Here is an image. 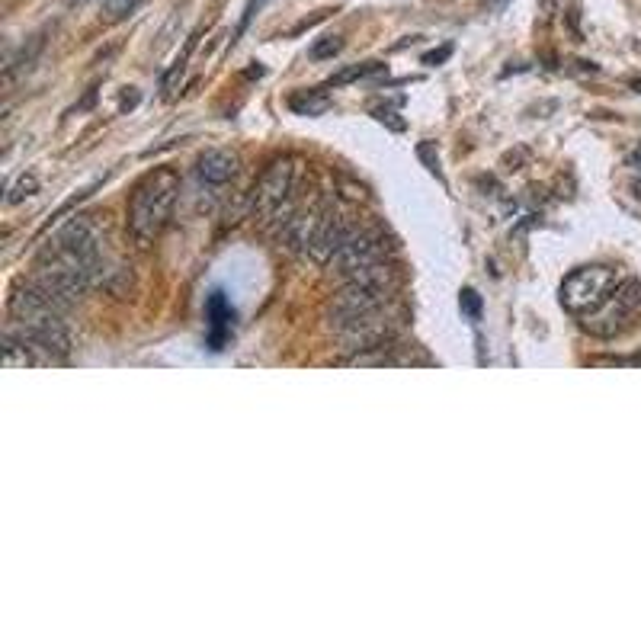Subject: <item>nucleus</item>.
Wrapping results in <instances>:
<instances>
[{"mask_svg": "<svg viewBox=\"0 0 641 641\" xmlns=\"http://www.w3.org/2000/svg\"><path fill=\"white\" fill-rule=\"evenodd\" d=\"M106 270V238L90 215H74L42 244L36 260V283L61 305H74Z\"/></svg>", "mask_w": 641, "mask_h": 641, "instance_id": "nucleus-1", "label": "nucleus"}, {"mask_svg": "<svg viewBox=\"0 0 641 641\" xmlns=\"http://www.w3.org/2000/svg\"><path fill=\"white\" fill-rule=\"evenodd\" d=\"M7 311H10V327H17L23 337L33 340L42 353L58 359L71 350V334L65 324L68 305H61L36 279H26L23 286L13 289Z\"/></svg>", "mask_w": 641, "mask_h": 641, "instance_id": "nucleus-2", "label": "nucleus"}, {"mask_svg": "<svg viewBox=\"0 0 641 641\" xmlns=\"http://www.w3.org/2000/svg\"><path fill=\"white\" fill-rule=\"evenodd\" d=\"M180 196V174L174 167H154L135 183L129 196V234L138 247H151L170 222Z\"/></svg>", "mask_w": 641, "mask_h": 641, "instance_id": "nucleus-3", "label": "nucleus"}, {"mask_svg": "<svg viewBox=\"0 0 641 641\" xmlns=\"http://www.w3.org/2000/svg\"><path fill=\"white\" fill-rule=\"evenodd\" d=\"M622 283L616 267H606V263H590V267L574 270L571 276H565L561 283V308L568 315L584 318L590 311H597L609 295L616 292V286Z\"/></svg>", "mask_w": 641, "mask_h": 641, "instance_id": "nucleus-4", "label": "nucleus"}, {"mask_svg": "<svg viewBox=\"0 0 641 641\" xmlns=\"http://www.w3.org/2000/svg\"><path fill=\"white\" fill-rule=\"evenodd\" d=\"M638 308H641V283L638 279H622L616 292L597 311L584 315V331H590L593 337H616L629 327Z\"/></svg>", "mask_w": 641, "mask_h": 641, "instance_id": "nucleus-5", "label": "nucleus"}, {"mask_svg": "<svg viewBox=\"0 0 641 641\" xmlns=\"http://www.w3.org/2000/svg\"><path fill=\"white\" fill-rule=\"evenodd\" d=\"M295 177H299V167H295L292 158H279L273 161L263 177L254 186V212H260L263 218H276V215H292L289 209V199L295 193ZM283 218V222H286Z\"/></svg>", "mask_w": 641, "mask_h": 641, "instance_id": "nucleus-6", "label": "nucleus"}, {"mask_svg": "<svg viewBox=\"0 0 641 641\" xmlns=\"http://www.w3.org/2000/svg\"><path fill=\"white\" fill-rule=\"evenodd\" d=\"M356 231H359V228H356V225H350L347 218H343L340 212H334V209H321L318 225H315V234H311V241H308V250H305V254H311L318 263H331V260L340 254V250H343V244H347Z\"/></svg>", "mask_w": 641, "mask_h": 641, "instance_id": "nucleus-7", "label": "nucleus"}, {"mask_svg": "<svg viewBox=\"0 0 641 641\" xmlns=\"http://www.w3.org/2000/svg\"><path fill=\"white\" fill-rule=\"evenodd\" d=\"M375 263H385V244L375 238V234L366 231H356L353 238L343 244L340 254L331 260V267L343 276V279H353L363 270L375 267Z\"/></svg>", "mask_w": 641, "mask_h": 641, "instance_id": "nucleus-8", "label": "nucleus"}, {"mask_svg": "<svg viewBox=\"0 0 641 641\" xmlns=\"http://www.w3.org/2000/svg\"><path fill=\"white\" fill-rule=\"evenodd\" d=\"M196 180L209 190H225V186L238 177V154L225 148H209L196 158Z\"/></svg>", "mask_w": 641, "mask_h": 641, "instance_id": "nucleus-9", "label": "nucleus"}, {"mask_svg": "<svg viewBox=\"0 0 641 641\" xmlns=\"http://www.w3.org/2000/svg\"><path fill=\"white\" fill-rule=\"evenodd\" d=\"M206 318H209V347L222 350L225 340L231 337V324H234V308L225 299V292H212L206 302Z\"/></svg>", "mask_w": 641, "mask_h": 641, "instance_id": "nucleus-10", "label": "nucleus"}, {"mask_svg": "<svg viewBox=\"0 0 641 641\" xmlns=\"http://www.w3.org/2000/svg\"><path fill=\"white\" fill-rule=\"evenodd\" d=\"M289 109L295 116H324L331 109V97L324 90H299L289 97Z\"/></svg>", "mask_w": 641, "mask_h": 641, "instance_id": "nucleus-11", "label": "nucleus"}, {"mask_svg": "<svg viewBox=\"0 0 641 641\" xmlns=\"http://www.w3.org/2000/svg\"><path fill=\"white\" fill-rule=\"evenodd\" d=\"M42 45H45V39H42V33L39 36H33L29 39V45H23L20 49V55L10 61L7 65V71H4V81H13V77H17L20 71H29L33 68V61L39 58V52H42Z\"/></svg>", "mask_w": 641, "mask_h": 641, "instance_id": "nucleus-12", "label": "nucleus"}, {"mask_svg": "<svg viewBox=\"0 0 641 641\" xmlns=\"http://www.w3.org/2000/svg\"><path fill=\"white\" fill-rule=\"evenodd\" d=\"M385 65L382 61H366V65H353V68H347V71H340V74H334L331 81H327L324 87H343V84H353V81H363V77H369V74H379Z\"/></svg>", "mask_w": 641, "mask_h": 641, "instance_id": "nucleus-13", "label": "nucleus"}, {"mask_svg": "<svg viewBox=\"0 0 641 641\" xmlns=\"http://www.w3.org/2000/svg\"><path fill=\"white\" fill-rule=\"evenodd\" d=\"M39 190V180H36V174H23L17 183L10 186V196H7V202L10 206H17V202H23L26 196H33Z\"/></svg>", "mask_w": 641, "mask_h": 641, "instance_id": "nucleus-14", "label": "nucleus"}, {"mask_svg": "<svg viewBox=\"0 0 641 641\" xmlns=\"http://www.w3.org/2000/svg\"><path fill=\"white\" fill-rule=\"evenodd\" d=\"M106 4V20H125L129 17V13H135L138 10V4H142V0H103Z\"/></svg>", "mask_w": 641, "mask_h": 641, "instance_id": "nucleus-15", "label": "nucleus"}, {"mask_svg": "<svg viewBox=\"0 0 641 641\" xmlns=\"http://www.w3.org/2000/svg\"><path fill=\"white\" fill-rule=\"evenodd\" d=\"M340 49H343V39H340V36H324L321 42H315V49H311V58H315V61L334 58Z\"/></svg>", "mask_w": 641, "mask_h": 641, "instance_id": "nucleus-16", "label": "nucleus"}, {"mask_svg": "<svg viewBox=\"0 0 641 641\" xmlns=\"http://www.w3.org/2000/svg\"><path fill=\"white\" fill-rule=\"evenodd\" d=\"M459 305H462V311L472 321H478L481 318V295L475 292V289H462V295H459Z\"/></svg>", "mask_w": 641, "mask_h": 641, "instance_id": "nucleus-17", "label": "nucleus"}, {"mask_svg": "<svg viewBox=\"0 0 641 641\" xmlns=\"http://www.w3.org/2000/svg\"><path fill=\"white\" fill-rule=\"evenodd\" d=\"M417 158L427 164V170H430V174H436V177L443 180V170H440V154H436V158H433V145H427V142L420 145V148H417Z\"/></svg>", "mask_w": 641, "mask_h": 641, "instance_id": "nucleus-18", "label": "nucleus"}, {"mask_svg": "<svg viewBox=\"0 0 641 641\" xmlns=\"http://www.w3.org/2000/svg\"><path fill=\"white\" fill-rule=\"evenodd\" d=\"M449 55H452V45H443L440 52H427V55H424V65H427V68H436V65H440V61H446Z\"/></svg>", "mask_w": 641, "mask_h": 641, "instance_id": "nucleus-19", "label": "nucleus"}, {"mask_svg": "<svg viewBox=\"0 0 641 641\" xmlns=\"http://www.w3.org/2000/svg\"><path fill=\"white\" fill-rule=\"evenodd\" d=\"M71 7H84V4H90V0H68Z\"/></svg>", "mask_w": 641, "mask_h": 641, "instance_id": "nucleus-20", "label": "nucleus"}, {"mask_svg": "<svg viewBox=\"0 0 641 641\" xmlns=\"http://www.w3.org/2000/svg\"><path fill=\"white\" fill-rule=\"evenodd\" d=\"M491 4H507V0H491Z\"/></svg>", "mask_w": 641, "mask_h": 641, "instance_id": "nucleus-21", "label": "nucleus"}, {"mask_svg": "<svg viewBox=\"0 0 641 641\" xmlns=\"http://www.w3.org/2000/svg\"><path fill=\"white\" fill-rule=\"evenodd\" d=\"M635 90H638V93H641V81H638V84H635Z\"/></svg>", "mask_w": 641, "mask_h": 641, "instance_id": "nucleus-22", "label": "nucleus"}]
</instances>
